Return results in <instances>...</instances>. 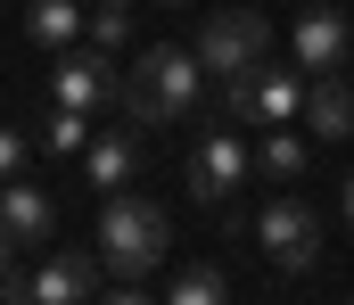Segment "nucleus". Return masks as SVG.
<instances>
[{
	"mask_svg": "<svg viewBox=\"0 0 354 305\" xmlns=\"http://www.w3.org/2000/svg\"><path fill=\"white\" fill-rule=\"evenodd\" d=\"M165 256H174V223H165V206L107 190V206H99V264H107V297H115V305H140V297H149V272H157Z\"/></svg>",
	"mask_w": 354,
	"mask_h": 305,
	"instance_id": "f257e3e1",
	"label": "nucleus"
},
{
	"mask_svg": "<svg viewBox=\"0 0 354 305\" xmlns=\"http://www.w3.org/2000/svg\"><path fill=\"white\" fill-rule=\"evenodd\" d=\"M198 83H206L198 50H181V41H149V50L132 58L124 107H132V124H181V115H198Z\"/></svg>",
	"mask_w": 354,
	"mask_h": 305,
	"instance_id": "f03ea898",
	"label": "nucleus"
},
{
	"mask_svg": "<svg viewBox=\"0 0 354 305\" xmlns=\"http://www.w3.org/2000/svg\"><path fill=\"white\" fill-rule=\"evenodd\" d=\"M248 239H256V256H264L272 272H313V256H322V214H313V198L280 190V198H264V214L248 223Z\"/></svg>",
	"mask_w": 354,
	"mask_h": 305,
	"instance_id": "7ed1b4c3",
	"label": "nucleus"
},
{
	"mask_svg": "<svg viewBox=\"0 0 354 305\" xmlns=\"http://www.w3.org/2000/svg\"><path fill=\"white\" fill-rule=\"evenodd\" d=\"M264 50H272V17H264V8H214V17L198 25V66H206L214 83L248 75Z\"/></svg>",
	"mask_w": 354,
	"mask_h": 305,
	"instance_id": "20e7f679",
	"label": "nucleus"
},
{
	"mask_svg": "<svg viewBox=\"0 0 354 305\" xmlns=\"http://www.w3.org/2000/svg\"><path fill=\"white\" fill-rule=\"evenodd\" d=\"M297 107H305V83H297V75H280L272 58H256L248 75H231V83H223V115H231V124H264V132H272V124H288Z\"/></svg>",
	"mask_w": 354,
	"mask_h": 305,
	"instance_id": "39448f33",
	"label": "nucleus"
},
{
	"mask_svg": "<svg viewBox=\"0 0 354 305\" xmlns=\"http://www.w3.org/2000/svg\"><path fill=\"white\" fill-rule=\"evenodd\" d=\"M181 174H189V198H198V206H231V190L256 174V149H248L239 132H206V140L189 149Z\"/></svg>",
	"mask_w": 354,
	"mask_h": 305,
	"instance_id": "423d86ee",
	"label": "nucleus"
},
{
	"mask_svg": "<svg viewBox=\"0 0 354 305\" xmlns=\"http://www.w3.org/2000/svg\"><path fill=\"white\" fill-rule=\"evenodd\" d=\"M50 91H58V107H83V115H99V107H124V75H115V58L91 41V50H58Z\"/></svg>",
	"mask_w": 354,
	"mask_h": 305,
	"instance_id": "0eeeda50",
	"label": "nucleus"
},
{
	"mask_svg": "<svg viewBox=\"0 0 354 305\" xmlns=\"http://www.w3.org/2000/svg\"><path fill=\"white\" fill-rule=\"evenodd\" d=\"M0 239H8V256H25V248H50L58 239V198L41 190V182H0Z\"/></svg>",
	"mask_w": 354,
	"mask_h": 305,
	"instance_id": "6e6552de",
	"label": "nucleus"
},
{
	"mask_svg": "<svg viewBox=\"0 0 354 305\" xmlns=\"http://www.w3.org/2000/svg\"><path fill=\"white\" fill-rule=\"evenodd\" d=\"M107 289V264H99V248H50L41 256V272H33V305H83Z\"/></svg>",
	"mask_w": 354,
	"mask_h": 305,
	"instance_id": "1a4fd4ad",
	"label": "nucleus"
},
{
	"mask_svg": "<svg viewBox=\"0 0 354 305\" xmlns=\"http://www.w3.org/2000/svg\"><path fill=\"white\" fill-rule=\"evenodd\" d=\"M346 50H354V33H346L338 8H305V17H297V66H305V75H338Z\"/></svg>",
	"mask_w": 354,
	"mask_h": 305,
	"instance_id": "9d476101",
	"label": "nucleus"
},
{
	"mask_svg": "<svg viewBox=\"0 0 354 305\" xmlns=\"http://www.w3.org/2000/svg\"><path fill=\"white\" fill-rule=\"evenodd\" d=\"M297 124L313 132V140H354V91L338 75H313L305 83V107H297Z\"/></svg>",
	"mask_w": 354,
	"mask_h": 305,
	"instance_id": "9b49d317",
	"label": "nucleus"
},
{
	"mask_svg": "<svg viewBox=\"0 0 354 305\" xmlns=\"http://www.w3.org/2000/svg\"><path fill=\"white\" fill-rule=\"evenodd\" d=\"M132 165H140V149H132V124L99 132V140L83 149V174H91V190H124V182H132Z\"/></svg>",
	"mask_w": 354,
	"mask_h": 305,
	"instance_id": "f8f14e48",
	"label": "nucleus"
},
{
	"mask_svg": "<svg viewBox=\"0 0 354 305\" xmlns=\"http://www.w3.org/2000/svg\"><path fill=\"white\" fill-rule=\"evenodd\" d=\"M83 0H33L25 8V33H33V50H75L83 41Z\"/></svg>",
	"mask_w": 354,
	"mask_h": 305,
	"instance_id": "ddd939ff",
	"label": "nucleus"
},
{
	"mask_svg": "<svg viewBox=\"0 0 354 305\" xmlns=\"http://www.w3.org/2000/svg\"><path fill=\"white\" fill-rule=\"evenodd\" d=\"M305 157H313V149H305L297 132H280V124H272L264 149H256V174H272V182H297V174H305Z\"/></svg>",
	"mask_w": 354,
	"mask_h": 305,
	"instance_id": "4468645a",
	"label": "nucleus"
},
{
	"mask_svg": "<svg viewBox=\"0 0 354 305\" xmlns=\"http://www.w3.org/2000/svg\"><path fill=\"white\" fill-rule=\"evenodd\" d=\"M83 41L124 50V41H132V0H99V8H91V25H83Z\"/></svg>",
	"mask_w": 354,
	"mask_h": 305,
	"instance_id": "2eb2a0df",
	"label": "nucleus"
},
{
	"mask_svg": "<svg viewBox=\"0 0 354 305\" xmlns=\"http://www.w3.org/2000/svg\"><path fill=\"white\" fill-rule=\"evenodd\" d=\"M41 149H58V157H83V149H91V115H83V107H58V115L41 124Z\"/></svg>",
	"mask_w": 354,
	"mask_h": 305,
	"instance_id": "dca6fc26",
	"label": "nucleus"
},
{
	"mask_svg": "<svg viewBox=\"0 0 354 305\" xmlns=\"http://www.w3.org/2000/svg\"><path fill=\"white\" fill-rule=\"evenodd\" d=\"M231 297V281L214 272V264H189V272H174V305H214Z\"/></svg>",
	"mask_w": 354,
	"mask_h": 305,
	"instance_id": "f3484780",
	"label": "nucleus"
},
{
	"mask_svg": "<svg viewBox=\"0 0 354 305\" xmlns=\"http://www.w3.org/2000/svg\"><path fill=\"white\" fill-rule=\"evenodd\" d=\"M25 165H33V132H17V124L0 115V182H17Z\"/></svg>",
	"mask_w": 354,
	"mask_h": 305,
	"instance_id": "a211bd4d",
	"label": "nucleus"
},
{
	"mask_svg": "<svg viewBox=\"0 0 354 305\" xmlns=\"http://www.w3.org/2000/svg\"><path fill=\"white\" fill-rule=\"evenodd\" d=\"M338 214H346V231H354V174L338 182Z\"/></svg>",
	"mask_w": 354,
	"mask_h": 305,
	"instance_id": "6ab92c4d",
	"label": "nucleus"
},
{
	"mask_svg": "<svg viewBox=\"0 0 354 305\" xmlns=\"http://www.w3.org/2000/svg\"><path fill=\"white\" fill-rule=\"evenodd\" d=\"M157 8H189V0H157Z\"/></svg>",
	"mask_w": 354,
	"mask_h": 305,
	"instance_id": "aec40b11",
	"label": "nucleus"
},
{
	"mask_svg": "<svg viewBox=\"0 0 354 305\" xmlns=\"http://www.w3.org/2000/svg\"><path fill=\"white\" fill-rule=\"evenodd\" d=\"M0 264H8V239H0Z\"/></svg>",
	"mask_w": 354,
	"mask_h": 305,
	"instance_id": "412c9836",
	"label": "nucleus"
}]
</instances>
